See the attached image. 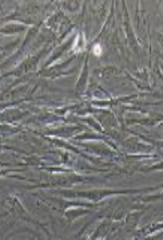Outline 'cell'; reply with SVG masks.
<instances>
[{
  "label": "cell",
  "mask_w": 163,
  "mask_h": 240,
  "mask_svg": "<svg viewBox=\"0 0 163 240\" xmlns=\"http://www.w3.org/2000/svg\"><path fill=\"white\" fill-rule=\"evenodd\" d=\"M95 54H100V47L99 46H95Z\"/></svg>",
  "instance_id": "6da1fadb"
}]
</instances>
